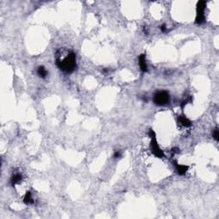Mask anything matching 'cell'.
<instances>
[{
	"label": "cell",
	"instance_id": "6da1fadb",
	"mask_svg": "<svg viewBox=\"0 0 219 219\" xmlns=\"http://www.w3.org/2000/svg\"><path fill=\"white\" fill-rule=\"evenodd\" d=\"M57 66L65 73H72L76 68V56L75 54L70 52L67 54L63 59H57L56 61Z\"/></svg>",
	"mask_w": 219,
	"mask_h": 219
},
{
	"label": "cell",
	"instance_id": "7a4b0ae2",
	"mask_svg": "<svg viewBox=\"0 0 219 219\" xmlns=\"http://www.w3.org/2000/svg\"><path fill=\"white\" fill-rule=\"evenodd\" d=\"M148 134L151 138V142H150V147H151V150H152V153L153 154L157 157V158H159V159H163L164 157H165L164 153L163 152V150L160 148L159 145L156 139V133L153 131V129H150Z\"/></svg>",
	"mask_w": 219,
	"mask_h": 219
},
{
	"label": "cell",
	"instance_id": "3957f363",
	"mask_svg": "<svg viewBox=\"0 0 219 219\" xmlns=\"http://www.w3.org/2000/svg\"><path fill=\"white\" fill-rule=\"evenodd\" d=\"M206 7V3L205 1H199L197 4V15L195 18V22L197 24H202L206 21L205 16V10Z\"/></svg>",
	"mask_w": 219,
	"mask_h": 219
},
{
	"label": "cell",
	"instance_id": "277c9868",
	"mask_svg": "<svg viewBox=\"0 0 219 219\" xmlns=\"http://www.w3.org/2000/svg\"><path fill=\"white\" fill-rule=\"evenodd\" d=\"M170 100V94L166 91H159L154 94L153 102L157 105H164Z\"/></svg>",
	"mask_w": 219,
	"mask_h": 219
},
{
	"label": "cell",
	"instance_id": "5b68a950",
	"mask_svg": "<svg viewBox=\"0 0 219 219\" xmlns=\"http://www.w3.org/2000/svg\"><path fill=\"white\" fill-rule=\"evenodd\" d=\"M139 69L142 72H146L147 69V63H146V56L145 54H140L139 57Z\"/></svg>",
	"mask_w": 219,
	"mask_h": 219
},
{
	"label": "cell",
	"instance_id": "8992f818",
	"mask_svg": "<svg viewBox=\"0 0 219 219\" xmlns=\"http://www.w3.org/2000/svg\"><path fill=\"white\" fill-rule=\"evenodd\" d=\"M175 170H176V172L180 175H184L187 173V171L188 170V166L184 165V164H178L175 163Z\"/></svg>",
	"mask_w": 219,
	"mask_h": 219
},
{
	"label": "cell",
	"instance_id": "52a82bcc",
	"mask_svg": "<svg viewBox=\"0 0 219 219\" xmlns=\"http://www.w3.org/2000/svg\"><path fill=\"white\" fill-rule=\"evenodd\" d=\"M178 122L183 127H190L192 125L191 121L188 118H187L184 115H181V116L178 117Z\"/></svg>",
	"mask_w": 219,
	"mask_h": 219
},
{
	"label": "cell",
	"instance_id": "ba28073f",
	"mask_svg": "<svg viewBox=\"0 0 219 219\" xmlns=\"http://www.w3.org/2000/svg\"><path fill=\"white\" fill-rule=\"evenodd\" d=\"M21 180H22V175L21 174H19V173H16V174H15L13 176L11 177L10 183H11L12 186H15V185L20 183L21 181Z\"/></svg>",
	"mask_w": 219,
	"mask_h": 219
},
{
	"label": "cell",
	"instance_id": "9c48e42d",
	"mask_svg": "<svg viewBox=\"0 0 219 219\" xmlns=\"http://www.w3.org/2000/svg\"><path fill=\"white\" fill-rule=\"evenodd\" d=\"M37 74H38V75L40 76V78H46L47 76V74H48V72H47V70L46 69V68L44 66H40L38 68V69H37Z\"/></svg>",
	"mask_w": 219,
	"mask_h": 219
},
{
	"label": "cell",
	"instance_id": "30bf717a",
	"mask_svg": "<svg viewBox=\"0 0 219 219\" xmlns=\"http://www.w3.org/2000/svg\"><path fill=\"white\" fill-rule=\"evenodd\" d=\"M23 202H24V204H26V205H31V204H33V197H32V194H31V192L27 191V192H26V194H25V196H24V199H23Z\"/></svg>",
	"mask_w": 219,
	"mask_h": 219
},
{
	"label": "cell",
	"instance_id": "8fae6325",
	"mask_svg": "<svg viewBox=\"0 0 219 219\" xmlns=\"http://www.w3.org/2000/svg\"><path fill=\"white\" fill-rule=\"evenodd\" d=\"M212 137L213 139H215L216 141H218L219 140V131L218 128H216L214 129V131H213L212 133Z\"/></svg>",
	"mask_w": 219,
	"mask_h": 219
},
{
	"label": "cell",
	"instance_id": "7c38bea8",
	"mask_svg": "<svg viewBox=\"0 0 219 219\" xmlns=\"http://www.w3.org/2000/svg\"><path fill=\"white\" fill-rule=\"evenodd\" d=\"M122 157V153L120 151H116L114 153V158L115 159H119Z\"/></svg>",
	"mask_w": 219,
	"mask_h": 219
},
{
	"label": "cell",
	"instance_id": "4fadbf2b",
	"mask_svg": "<svg viewBox=\"0 0 219 219\" xmlns=\"http://www.w3.org/2000/svg\"><path fill=\"white\" fill-rule=\"evenodd\" d=\"M160 29H161V31H162L163 33H166V32H167V27H166V25H164V24H163V25L160 27Z\"/></svg>",
	"mask_w": 219,
	"mask_h": 219
},
{
	"label": "cell",
	"instance_id": "5bb4252c",
	"mask_svg": "<svg viewBox=\"0 0 219 219\" xmlns=\"http://www.w3.org/2000/svg\"><path fill=\"white\" fill-rule=\"evenodd\" d=\"M178 152H179V149H178V148H173L172 149V153H177Z\"/></svg>",
	"mask_w": 219,
	"mask_h": 219
}]
</instances>
